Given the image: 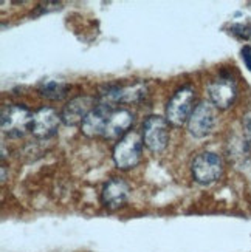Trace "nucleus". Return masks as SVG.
Wrapping results in <instances>:
<instances>
[{
	"label": "nucleus",
	"mask_w": 251,
	"mask_h": 252,
	"mask_svg": "<svg viewBox=\"0 0 251 252\" xmlns=\"http://www.w3.org/2000/svg\"><path fill=\"white\" fill-rule=\"evenodd\" d=\"M33 116L30 108L20 104H9L2 108V116H0V126H2V133L8 138H22L28 131H31Z\"/></svg>",
	"instance_id": "nucleus-1"
},
{
	"label": "nucleus",
	"mask_w": 251,
	"mask_h": 252,
	"mask_svg": "<svg viewBox=\"0 0 251 252\" xmlns=\"http://www.w3.org/2000/svg\"><path fill=\"white\" fill-rule=\"evenodd\" d=\"M141 153H143V139L137 131H129L115 144L112 157L118 169L129 170L140 162Z\"/></svg>",
	"instance_id": "nucleus-2"
},
{
	"label": "nucleus",
	"mask_w": 251,
	"mask_h": 252,
	"mask_svg": "<svg viewBox=\"0 0 251 252\" xmlns=\"http://www.w3.org/2000/svg\"><path fill=\"white\" fill-rule=\"evenodd\" d=\"M194 99L195 92L189 85H184L174 93L166 105V119L169 121V124L180 127L184 123H188L195 108Z\"/></svg>",
	"instance_id": "nucleus-3"
},
{
	"label": "nucleus",
	"mask_w": 251,
	"mask_h": 252,
	"mask_svg": "<svg viewBox=\"0 0 251 252\" xmlns=\"http://www.w3.org/2000/svg\"><path fill=\"white\" fill-rule=\"evenodd\" d=\"M223 172V162L220 157L214 152H202L194 158L191 173L195 183L202 186L213 184L222 177Z\"/></svg>",
	"instance_id": "nucleus-4"
},
{
	"label": "nucleus",
	"mask_w": 251,
	"mask_h": 252,
	"mask_svg": "<svg viewBox=\"0 0 251 252\" xmlns=\"http://www.w3.org/2000/svg\"><path fill=\"white\" fill-rule=\"evenodd\" d=\"M169 121L160 115H150L143 123V142L154 153L166 149L169 142Z\"/></svg>",
	"instance_id": "nucleus-5"
},
{
	"label": "nucleus",
	"mask_w": 251,
	"mask_h": 252,
	"mask_svg": "<svg viewBox=\"0 0 251 252\" xmlns=\"http://www.w3.org/2000/svg\"><path fill=\"white\" fill-rule=\"evenodd\" d=\"M208 96L214 107L226 110L230 108L237 97V85L234 78L226 71H222L208 85Z\"/></svg>",
	"instance_id": "nucleus-6"
},
{
	"label": "nucleus",
	"mask_w": 251,
	"mask_h": 252,
	"mask_svg": "<svg viewBox=\"0 0 251 252\" xmlns=\"http://www.w3.org/2000/svg\"><path fill=\"white\" fill-rule=\"evenodd\" d=\"M215 126V110L211 101H202L195 105L188 121V130L194 138L208 136Z\"/></svg>",
	"instance_id": "nucleus-7"
},
{
	"label": "nucleus",
	"mask_w": 251,
	"mask_h": 252,
	"mask_svg": "<svg viewBox=\"0 0 251 252\" xmlns=\"http://www.w3.org/2000/svg\"><path fill=\"white\" fill-rule=\"evenodd\" d=\"M61 123V115L54 108L42 107L33 116L31 133L37 139H50L58 133Z\"/></svg>",
	"instance_id": "nucleus-8"
},
{
	"label": "nucleus",
	"mask_w": 251,
	"mask_h": 252,
	"mask_svg": "<svg viewBox=\"0 0 251 252\" xmlns=\"http://www.w3.org/2000/svg\"><path fill=\"white\" fill-rule=\"evenodd\" d=\"M96 101L90 96H78L73 97L72 101H69L67 104L64 105L62 112H61V119L62 124L65 126H79L82 124V121L87 118L93 108Z\"/></svg>",
	"instance_id": "nucleus-9"
},
{
	"label": "nucleus",
	"mask_w": 251,
	"mask_h": 252,
	"mask_svg": "<svg viewBox=\"0 0 251 252\" xmlns=\"http://www.w3.org/2000/svg\"><path fill=\"white\" fill-rule=\"evenodd\" d=\"M116 108H112L110 105L100 104L98 102L93 110L87 115V118L81 124V131L89 138H96V136H104L106 126L108 118H110L112 112Z\"/></svg>",
	"instance_id": "nucleus-10"
},
{
	"label": "nucleus",
	"mask_w": 251,
	"mask_h": 252,
	"mask_svg": "<svg viewBox=\"0 0 251 252\" xmlns=\"http://www.w3.org/2000/svg\"><path fill=\"white\" fill-rule=\"evenodd\" d=\"M129 195H130L129 184L123 178H112L104 184L101 192V201L107 209L115 211L127 203Z\"/></svg>",
	"instance_id": "nucleus-11"
},
{
	"label": "nucleus",
	"mask_w": 251,
	"mask_h": 252,
	"mask_svg": "<svg viewBox=\"0 0 251 252\" xmlns=\"http://www.w3.org/2000/svg\"><path fill=\"white\" fill-rule=\"evenodd\" d=\"M134 124V113L127 108H116L108 118L104 138L107 139H121L124 135L129 133V128Z\"/></svg>",
	"instance_id": "nucleus-12"
},
{
	"label": "nucleus",
	"mask_w": 251,
	"mask_h": 252,
	"mask_svg": "<svg viewBox=\"0 0 251 252\" xmlns=\"http://www.w3.org/2000/svg\"><path fill=\"white\" fill-rule=\"evenodd\" d=\"M69 92V85L62 81H43L39 85V93L42 97L50 101H61Z\"/></svg>",
	"instance_id": "nucleus-13"
},
{
	"label": "nucleus",
	"mask_w": 251,
	"mask_h": 252,
	"mask_svg": "<svg viewBox=\"0 0 251 252\" xmlns=\"http://www.w3.org/2000/svg\"><path fill=\"white\" fill-rule=\"evenodd\" d=\"M231 32L239 39L248 40L251 37V27L244 25V24H236V25L231 27Z\"/></svg>",
	"instance_id": "nucleus-14"
},
{
	"label": "nucleus",
	"mask_w": 251,
	"mask_h": 252,
	"mask_svg": "<svg viewBox=\"0 0 251 252\" xmlns=\"http://www.w3.org/2000/svg\"><path fill=\"white\" fill-rule=\"evenodd\" d=\"M242 124H244V135H245V139H247V142H248V146L251 147V112H248V113L244 115Z\"/></svg>",
	"instance_id": "nucleus-15"
},
{
	"label": "nucleus",
	"mask_w": 251,
	"mask_h": 252,
	"mask_svg": "<svg viewBox=\"0 0 251 252\" xmlns=\"http://www.w3.org/2000/svg\"><path fill=\"white\" fill-rule=\"evenodd\" d=\"M242 59L247 65V68L251 71V47L250 45H245L242 48Z\"/></svg>",
	"instance_id": "nucleus-16"
}]
</instances>
